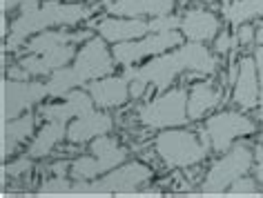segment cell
Wrapping results in <instances>:
<instances>
[{
    "label": "cell",
    "mask_w": 263,
    "mask_h": 198,
    "mask_svg": "<svg viewBox=\"0 0 263 198\" xmlns=\"http://www.w3.org/2000/svg\"><path fill=\"white\" fill-rule=\"evenodd\" d=\"M216 67H219V63H216L212 51L203 43L190 41L172 51L154 56L152 61H147L141 67L129 65V67H125L123 76L129 78V81L132 78H141V81H145L149 87H154L161 94V91H167L172 87V83L185 71L196 76H212Z\"/></svg>",
    "instance_id": "cell-1"
},
{
    "label": "cell",
    "mask_w": 263,
    "mask_h": 198,
    "mask_svg": "<svg viewBox=\"0 0 263 198\" xmlns=\"http://www.w3.org/2000/svg\"><path fill=\"white\" fill-rule=\"evenodd\" d=\"M91 14L94 9L85 7L83 3H63V0H45L29 11H18V16L11 23V34H7V41H5V51L25 47L31 36L45 29L76 27L78 23L87 21Z\"/></svg>",
    "instance_id": "cell-2"
},
{
    "label": "cell",
    "mask_w": 263,
    "mask_h": 198,
    "mask_svg": "<svg viewBox=\"0 0 263 198\" xmlns=\"http://www.w3.org/2000/svg\"><path fill=\"white\" fill-rule=\"evenodd\" d=\"M212 145L205 143L196 131L185 127H170L161 129L154 138V151L161 158V163L170 169H187L203 163L208 158V151Z\"/></svg>",
    "instance_id": "cell-3"
},
{
    "label": "cell",
    "mask_w": 263,
    "mask_h": 198,
    "mask_svg": "<svg viewBox=\"0 0 263 198\" xmlns=\"http://www.w3.org/2000/svg\"><path fill=\"white\" fill-rule=\"evenodd\" d=\"M127 156V147H123L114 136H98L89 143V156H78L71 161L69 174L74 181H96L118 165H123Z\"/></svg>",
    "instance_id": "cell-4"
},
{
    "label": "cell",
    "mask_w": 263,
    "mask_h": 198,
    "mask_svg": "<svg viewBox=\"0 0 263 198\" xmlns=\"http://www.w3.org/2000/svg\"><path fill=\"white\" fill-rule=\"evenodd\" d=\"M139 123L145 129H170L183 127L190 123L187 116V89L185 87H170L161 91L156 98L147 101L139 107Z\"/></svg>",
    "instance_id": "cell-5"
},
{
    "label": "cell",
    "mask_w": 263,
    "mask_h": 198,
    "mask_svg": "<svg viewBox=\"0 0 263 198\" xmlns=\"http://www.w3.org/2000/svg\"><path fill=\"white\" fill-rule=\"evenodd\" d=\"M254 167V151L248 145H232L228 151H223L219 161L212 163V167L203 178L201 191L205 194H221L228 191L236 178L246 176Z\"/></svg>",
    "instance_id": "cell-6"
},
{
    "label": "cell",
    "mask_w": 263,
    "mask_h": 198,
    "mask_svg": "<svg viewBox=\"0 0 263 198\" xmlns=\"http://www.w3.org/2000/svg\"><path fill=\"white\" fill-rule=\"evenodd\" d=\"M185 43V36L181 34V29L174 31H149V34L136 38L129 43H118L111 47L114 58L121 67H129V65H139L145 58H154L165 51H172Z\"/></svg>",
    "instance_id": "cell-7"
},
{
    "label": "cell",
    "mask_w": 263,
    "mask_h": 198,
    "mask_svg": "<svg viewBox=\"0 0 263 198\" xmlns=\"http://www.w3.org/2000/svg\"><path fill=\"white\" fill-rule=\"evenodd\" d=\"M205 129L210 134L212 151H228L236 138H248L256 134V123L241 111H219L205 118Z\"/></svg>",
    "instance_id": "cell-8"
},
{
    "label": "cell",
    "mask_w": 263,
    "mask_h": 198,
    "mask_svg": "<svg viewBox=\"0 0 263 198\" xmlns=\"http://www.w3.org/2000/svg\"><path fill=\"white\" fill-rule=\"evenodd\" d=\"M107 45L109 43L105 41V38L96 34V36H91L87 43H83L81 49L76 51V58H74V63H71V67L76 69V74L83 81V85L114 74V67L118 63L114 58V51H111Z\"/></svg>",
    "instance_id": "cell-9"
},
{
    "label": "cell",
    "mask_w": 263,
    "mask_h": 198,
    "mask_svg": "<svg viewBox=\"0 0 263 198\" xmlns=\"http://www.w3.org/2000/svg\"><path fill=\"white\" fill-rule=\"evenodd\" d=\"M152 167L141 161H125L91 183V194H129L152 181Z\"/></svg>",
    "instance_id": "cell-10"
},
{
    "label": "cell",
    "mask_w": 263,
    "mask_h": 198,
    "mask_svg": "<svg viewBox=\"0 0 263 198\" xmlns=\"http://www.w3.org/2000/svg\"><path fill=\"white\" fill-rule=\"evenodd\" d=\"M49 96L47 83L41 81H14L5 78L3 81V118H16L29 111L34 105H41Z\"/></svg>",
    "instance_id": "cell-11"
},
{
    "label": "cell",
    "mask_w": 263,
    "mask_h": 198,
    "mask_svg": "<svg viewBox=\"0 0 263 198\" xmlns=\"http://www.w3.org/2000/svg\"><path fill=\"white\" fill-rule=\"evenodd\" d=\"M94 31L101 38H105L111 45L118 43H129L136 38L149 34V21L143 18H125V16H105L96 25H91Z\"/></svg>",
    "instance_id": "cell-12"
},
{
    "label": "cell",
    "mask_w": 263,
    "mask_h": 198,
    "mask_svg": "<svg viewBox=\"0 0 263 198\" xmlns=\"http://www.w3.org/2000/svg\"><path fill=\"white\" fill-rule=\"evenodd\" d=\"M232 101L243 111L259 109V71L254 56L239 58V74L232 83Z\"/></svg>",
    "instance_id": "cell-13"
},
{
    "label": "cell",
    "mask_w": 263,
    "mask_h": 198,
    "mask_svg": "<svg viewBox=\"0 0 263 198\" xmlns=\"http://www.w3.org/2000/svg\"><path fill=\"white\" fill-rule=\"evenodd\" d=\"M87 91L91 94V98H94L98 109L123 107V105L132 98V94H129V78L114 76V74L87 83Z\"/></svg>",
    "instance_id": "cell-14"
},
{
    "label": "cell",
    "mask_w": 263,
    "mask_h": 198,
    "mask_svg": "<svg viewBox=\"0 0 263 198\" xmlns=\"http://www.w3.org/2000/svg\"><path fill=\"white\" fill-rule=\"evenodd\" d=\"M219 31H221V21L210 9L194 7L181 16V34L185 36V41L210 43L219 36Z\"/></svg>",
    "instance_id": "cell-15"
},
{
    "label": "cell",
    "mask_w": 263,
    "mask_h": 198,
    "mask_svg": "<svg viewBox=\"0 0 263 198\" xmlns=\"http://www.w3.org/2000/svg\"><path fill=\"white\" fill-rule=\"evenodd\" d=\"M111 127H114L111 116L101 109H94L85 116L74 118V121L67 125V141L71 145H85V143H91L98 136L109 134Z\"/></svg>",
    "instance_id": "cell-16"
},
{
    "label": "cell",
    "mask_w": 263,
    "mask_h": 198,
    "mask_svg": "<svg viewBox=\"0 0 263 198\" xmlns=\"http://www.w3.org/2000/svg\"><path fill=\"white\" fill-rule=\"evenodd\" d=\"M223 101V91L212 85L210 81H199L187 89V116L190 123H199L203 118H208V114L219 107Z\"/></svg>",
    "instance_id": "cell-17"
},
{
    "label": "cell",
    "mask_w": 263,
    "mask_h": 198,
    "mask_svg": "<svg viewBox=\"0 0 263 198\" xmlns=\"http://www.w3.org/2000/svg\"><path fill=\"white\" fill-rule=\"evenodd\" d=\"M176 0H116L107 5V14L125 18H156L174 14Z\"/></svg>",
    "instance_id": "cell-18"
},
{
    "label": "cell",
    "mask_w": 263,
    "mask_h": 198,
    "mask_svg": "<svg viewBox=\"0 0 263 198\" xmlns=\"http://www.w3.org/2000/svg\"><path fill=\"white\" fill-rule=\"evenodd\" d=\"M34 123H36V118L31 116L29 111L5 121V125H3V158H9V154H14L23 143L29 141L31 134H34Z\"/></svg>",
    "instance_id": "cell-19"
},
{
    "label": "cell",
    "mask_w": 263,
    "mask_h": 198,
    "mask_svg": "<svg viewBox=\"0 0 263 198\" xmlns=\"http://www.w3.org/2000/svg\"><path fill=\"white\" fill-rule=\"evenodd\" d=\"M67 138V123H54L45 121V125L36 131L34 141L29 145V156L31 158H45L49 156L58 143Z\"/></svg>",
    "instance_id": "cell-20"
},
{
    "label": "cell",
    "mask_w": 263,
    "mask_h": 198,
    "mask_svg": "<svg viewBox=\"0 0 263 198\" xmlns=\"http://www.w3.org/2000/svg\"><path fill=\"white\" fill-rule=\"evenodd\" d=\"M223 18L234 27L254 18H263V0H234L230 5H223Z\"/></svg>",
    "instance_id": "cell-21"
},
{
    "label": "cell",
    "mask_w": 263,
    "mask_h": 198,
    "mask_svg": "<svg viewBox=\"0 0 263 198\" xmlns=\"http://www.w3.org/2000/svg\"><path fill=\"white\" fill-rule=\"evenodd\" d=\"M83 87V81L78 78L74 67H61L56 71H51L47 78V89H49V98H65L71 89Z\"/></svg>",
    "instance_id": "cell-22"
},
{
    "label": "cell",
    "mask_w": 263,
    "mask_h": 198,
    "mask_svg": "<svg viewBox=\"0 0 263 198\" xmlns=\"http://www.w3.org/2000/svg\"><path fill=\"white\" fill-rule=\"evenodd\" d=\"M76 51H78L76 45L74 43H67V45H58V47L45 51V54H41V56H43V61H45V65H47L49 74H51V71H56V69H61V67H67L69 63H74Z\"/></svg>",
    "instance_id": "cell-23"
},
{
    "label": "cell",
    "mask_w": 263,
    "mask_h": 198,
    "mask_svg": "<svg viewBox=\"0 0 263 198\" xmlns=\"http://www.w3.org/2000/svg\"><path fill=\"white\" fill-rule=\"evenodd\" d=\"M41 118L43 121H54V123H71L74 121V109L69 107L67 101L63 103H49V105H43L41 107Z\"/></svg>",
    "instance_id": "cell-24"
},
{
    "label": "cell",
    "mask_w": 263,
    "mask_h": 198,
    "mask_svg": "<svg viewBox=\"0 0 263 198\" xmlns=\"http://www.w3.org/2000/svg\"><path fill=\"white\" fill-rule=\"evenodd\" d=\"M74 189V181H69L67 176H58L54 174L41 185V194H67Z\"/></svg>",
    "instance_id": "cell-25"
},
{
    "label": "cell",
    "mask_w": 263,
    "mask_h": 198,
    "mask_svg": "<svg viewBox=\"0 0 263 198\" xmlns=\"http://www.w3.org/2000/svg\"><path fill=\"white\" fill-rule=\"evenodd\" d=\"M25 67V71L31 76V78H43V76H49V69L47 65H45L43 56L41 54H27L25 58H21L18 61Z\"/></svg>",
    "instance_id": "cell-26"
},
{
    "label": "cell",
    "mask_w": 263,
    "mask_h": 198,
    "mask_svg": "<svg viewBox=\"0 0 263 198\" xmlns=\"http://www.w3.org/2000/svg\"><path fill=\"white\" fill-rule=\"evenodd\" d=\"M174 29H181V16L165 14L149 18V31H174Z\"/></svg>",
    "instance_id": "cell-27"
},
{
    "label": "cell",
    "mask_w": 263,
    "mask_h": 198,
    "mask_svg": "<svg viewBox=\"0 0 263 198\" xmlns=\"http://www.w3.org/2000/svg\"><path fill=\"white\" fill-rule=\"evenodd\" d=\"M259 191V181L256 178H250L248 174L246 176H241V178H236V181L228 187V194H256Z\"/></svg>",
    "instance_id": "cell-28"
},
{
    "label": "cell",
    "mask_w": 263,
    "mask_h": 198,
    "mask_svg": "<svg viewBox=\"0 0 263 198\" xmlns=\"http://www.w3.org/2000/svg\"><path fill=\"white\" fill-rule=\"evenodd\" d=\"M239 41H236V34H230V31H219V36L214 38V51L221 56H228L232 51Z\"/></svg>",
    "instance_id": "cell-29"
},
{
    "label": "cell",
    "mask_w": 263,
    "mask_h": 198,
    "mask_svg": "<svg viewBox=\"0 0 263 198\" xmlns=\"http://www.w3.org/2000/svg\"><path fill=\"white\" fill-rule=\"evenodd\" d=\"M31 169V156H23V158H16L5 165V178H18L23 174H27Z\"/></svg>",
    "instance_id": "cell-30"
},
{
    "label": "cell",
    "mask_w": 263,
    "mask_h": 198,
    "mask_svg": "<svg viewBox=\"0 0 263 198\" xmlns=\"http://www.w3.org/2000/svg\"><path fill=\"white\" fill-rule=\"evenodd\" d=\"M254 61H256V71H259V118L263 121V45H256Z\"/></svg>",
    "instance_id": "cell-31"
},
{
    "label": "cell",
    "mask_w": 263,
    "mask_h": 198,
    "mask_svg": "<svg viewBox=\"0 0 263 198\" xmlns=\"http://www.w3.org/2000/svg\"><path fill=\"white\" fill-rule=\"evenodd\" d=\"M236 41H239V45L256 43V29H254L250 23L239 25V27H236Z\"/></svg>",
    "instance_id": "cell-32"
},
{
    "label": "cell",
    "mask_w": 263,
    "mask_h": 198,
    "mask_svg": "<svg viewBox=\"0 0 263 198\" xmlns=\"http://www.w3.org/2000/svg\"><path fill=\"white\" fill-rule=\"evenodd\" d=\"M69 169H71V163H67V161H56L54 165H51V171L58 174V176H65Z\"/></svg>",
    "instance_id": "cell-33"
},
{
    "label": "cell",
    "mask_w": 263,
    "mask_h": 198,
    "mask_svg": "<svg viewBox=\"0 0 263 198\" xmlns=\"http://www.w3.org/2000/svg\"><path fill=\"white\" fill-rule=\"evenodd\" d=\"M25 3V0H3V11L5 14H9L11 9H18L21 5Z\"/></svg>",
    "instance_id": "cell-34"
},
{
    "label": "cell",
    "mask_w": 263,
    "mask_h": 198,
    "mask_svg": "<svg viewBox=\"0 0 263 198\" xmlns=\"http://www.w3.org/2000/svg\"><path fill=\"white\" fill-rule=\"evenodd\" d=\"M254 178L259 181V185H263V158L261 161H254Z\"/></svg>",
    "instance_id": "cell-35"
},
{
    "label": "cell",
    "mask_w": 263,
    "mask_h": 198,
    "mask_svg": "<svg viewBox=\"0 0 263 198\" xmlns=\"http://www.w3.org/2000/svg\"><path fill=\"white\" fill-rule=\"evenodd\" d=\"M256 45H263V25L256 29Z\"/></svg>",
    "instance_id": "cell-36"
},
{
    "label": "cell",
    "mask_w": 263,
    "mask_h": 198,
    "mask_svg": "<svg viewBox=\"0 0 263 198\" xmlns=\"http://www.w3.org/2000/svg\"><path fill=\"white\" fill-rule=\"evenodd\" d=\"M103 5H111V3H116V0H101Z\"/></svg>",
    "instance_id": "cell-37"
},
{
    "label": "cell",
    "mask_w": 263,
    "mask_h": 198,
    "mask_svg": "<svg viewBox=\"0 0 263 198\" xmlns=\"http://www.w3.org/2000/svg\"><path fill=\"white\" fill-rule=\"evenodd\" d=\"M63 3H83V0H63Z\"/></svg>",
    "instance_id": "cell-38"
},
{
    "label": "cell",
    "mask_w": 263,
    "mask_h": 198,
    "mask_svg": "<svg viewBox=\"0 0 263 198\" xmlns=\"http://www.w3.org/2000/svg\"><path fill=\"white\" fill-rule=\"evenodd\" d=\"M201 3H208V5H212V3H216V0H201Z\"/></svg>",
    "instance_id": "cell-39"
},
{
    "label": "cell",
    "mask_w": 263,
    "mask_h": 198,
    "mask_svg": "<svg viewBox=\"0 0 263 198\" xmlns=\"http://www.w3.org/2000/svg\"><path fill=\"white\" fill-rule=\"evenodd\" d=\"M221 3H223V5H230V3H234V0H221Z\"/></svg>",
    "instance_id": "cell-40"
},
{
    "label": "cell",
    "mask_w": 263,
    "mask_h": 198,
    "mask_svg": "<svg viewBox=\"0 0 263 198\" xmlns=\"http://www.w3.org/2000/svg\"><path fill=\"white\" fill-rule=\"evenodd\" d=\"M259 143H261V145H263V129H261V141H259Z\"/></svg>",
    "instance_id": "cell-41"
}]
</instances>
